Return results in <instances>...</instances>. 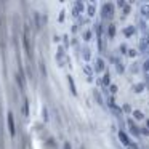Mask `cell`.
Segmentation results:
<instances>
[{
	"mask_svg": "<svg viewBox=\"0 0 149 149\" xmlns=\"http://www.w3.org/2000/svg\"><path fill=\"white\" fill-rule=\"evenodd\" d=\"M120 139H122V143H123V144H128V141H127V136L123 135V133H120Z\"/></svg>",
	"mask_w": 149,
	"mask_h": 149,
	"instance_id": "obj_1",
	"label": "cell"
},
{
	"mask_svg": "<svg viewBox=\"0 0 149 149\" xmlns=\"http://www.w3.org/2000/svg\"><path fill=\"white\" fill-rule=\"evenodd\" d=\"M143 13L149 16V7H146V5H144V7H143Z\"/></svg>",
	"mask_w": 149,
	"mask_h": 149,
	"instance_id": "obj_2",
	"label": "cell"
},
{
	"mask_svg": "<svg viewBox=\"0 0 149 149\" xmlns=\"http://www.w3.org/2000/svg\"><path fill=\"white\" fill-rule=\"evenodd\" d=\"M135 116H136V119H141V117H143L141 112H135Z\"/></svg>",
	"mask_w": 149,
	"mask_h": 149,
	"instance_id": "obj_3",
	"label": "cell"
}]
</instances>
